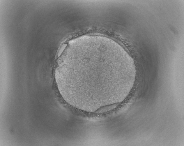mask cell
Listing matches in <instances>:
<instances>
[{"label": "cell", "mask_w": 184, "mask_h": 146, "mask_svg": "<svg viewBox=\"0 0 184 146\" xmlns=\"http://www.w3.org/2000/svg\"><path fill=\"white\" fill-rule=\"evenodd\" d=\"M58 61L55 77L61 95L68 100L97 103L105 98L107 84L128 64L116 42L99 36L84 35L68 42Z\"/></svg>", "instance_id": "obj_1"}]
</instances>
